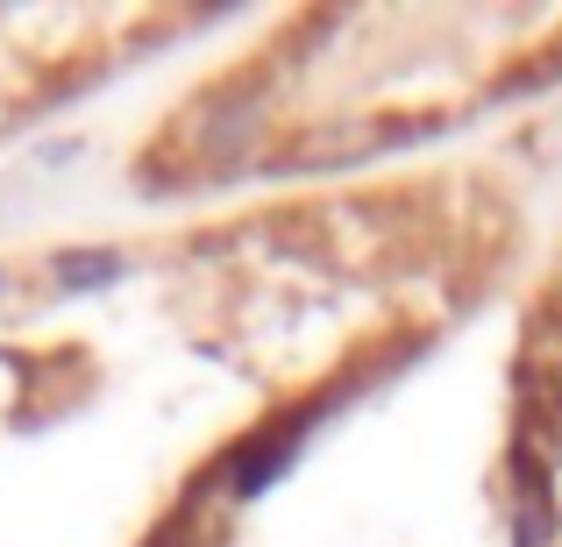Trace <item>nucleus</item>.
I'll list each match as a JSON object with an SVG mask.
<instances>
[{
    "label": "nucleus",
    "instance_id": "1",
    "mask_svg": "<svg viewBox=\"0 0 562 547\" xmlns=\"http://www.w3.org/2000/svg\"><path fill=\"white\" fill-rule=\"evenodd\" d=\"M122 271L128 263L114 257V249H57L50 257V285L57 292H108Z\"/></svg>",
    "mask_w": 562,
    "mask_h": 547
},
{
    "label": "nucleus",
    "instance_id": "2",
    "mask_svg": "<svg viewBox=\"0 0 562 547\" xmlns=\"http://www.w3.org/2000/svg\"><path fill=\"white\" fill-rule=\"evenodd\" d=\"M0 292H8V271H0Z\"/></svg>",
    "mask_w": 562,
    "mask_h": 547
}]
</instances>
